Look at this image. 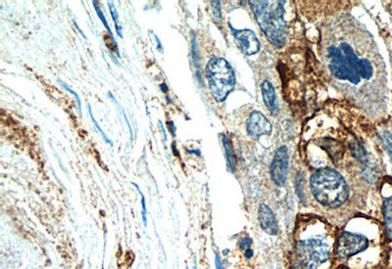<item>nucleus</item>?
Masks as SVG:
<instances>
[{
	"label": "nucleus",
	"mask_w": 392,
	"mask_h": 269,
	"mask_svg": "<svg viewBox=\"0 0 392 269\" xmlns=\"http://www.w3.org/2000/svg\"><path fill=\"white\" fill-rule=\"evenodd\" d=\"M311 191L323 206L337 208L344 204L349 195L347 183L336 170L325 167L313 173L310 179Z\"/></svg>",
	"instance_id": "2"
},
{
	"label": "nucleus",
	"mask_w": 392,
	"mask_h": 269,
	"mask_svg": "<svg viewBox=\"0 0 392 269\" xmlns=\"http://www.w3.org/2000/svg\"><path fill=\"white\" fill-rule=\"evenodd\" d=\"M93 3H94V9H95V11H96V14H97L98 18L100 19V21H101V22H102V24L104 25V27H105L106 30L108 31V33H109V35H110V38H111V39H112V41H113V44H114V45H115V47H116V48L119 50V48H118V46H117L116 40H115V38H114V36H113L112 30H111L110 26H109V24H108V21H107V19H106L105 15H104V13H103V12H102V10L100 9L99 2H98V1H93Z\"/></svg>",
	"instance_id": "14"
},
{
	"label": "nucleus",
	"mask_w": 392,
	"mask_h": 269,
	"mask_svg": "<svg viewBox=\"0 0 392 269\" xmlns=\"http://www.w3.org/2000/svg\"><path fill=\"white\" fill-rule=\"evenodd\" d=\"M152 35H153V37L156 39V41H157V44H158V50L159 51H162V45H161V43H160V40H159V38L154 34V33H152Z\"/></svg>",
	"instance_id": "23"
},
{
	"label": "nucleus",
	"mask_w": 392,
	"mask_h": 269,
	"mask_svg": "<svg viewBox=\"0 0 392 269\" xmlns=\"http://www.w3.org/2000/svg\"><path fill=\"white\" fill-rule=\"evenodd\" d=\"M262 95H263V100L267 106V108L272 112L273 115L278 114L279 112V107H278V101H277V95L275 88L273 84L269 80H264L262 85Z\"/></svg>",
	"instance_id": "11"
},
{
	"label": "nucleus",
	"mask_w": 392,
	"mask_h": 269,
	"mask_svg": "<svg viewBox=\"0 0 392 269\" xmlns=\"http://www.w3.org/2000/svg\"><path fill=\"white\" fill-rule=\"evenodd\" d=\"M368 239L360 234L344 232L337 242V254L341 258L350 257L367 249Z\"/></svg>",
	"instance_id": "6"
},
{
	"label": "nucleus",
	"mask_w": 392,
	"mask_h": 269,
	"mask_svg": "<svg viewBox=\"0 0 392 269\" xmlns=\"http://www.w3.org/2000/svg\"><path fill=\"white\" fill-rule=\"evenodd\" d=\"M222 142H223V146H224L225 151H226V157H227V163H228L229 169L231 171H235V155H234V152H233V146H232L231 140L226 135H223L222 136Z\"/></svg>",
	"instance_id": "13"
},
{
	"label": "nucleus",
	"mask_w": 392,
	"mask_h": 269,
	"mask_svg": "<svg viewBox=\"0 0 392 269\" xmlns=\"http://www.w3.org/2000/svg\"><path fill=\"white\" fill-rule=\"evenodd\" d=\"M134 184V183H133ZM136 187H137V189H138V192L140 193V195H141V206H142V211H141V216H142V221H143V223H144V225L146 226L147 225V209H146V203H145V198H144V195L142 194V192L141 191V189H140V187L137 185V184H134Z\"/></svg>",
	"instance_id": "19"
},
{
	"label": "nucleus",
	"mask_w": 392,
	"mask_h": 269,
	"mask_svg": "<svg viewBox=\"0 0 392 269\" xmlns=\"http://www.w3.org/2000/svg\"><path fill=\"white\" fill-rule=\"evenodd\" d=\"M258 219L260 226L269 235H277L278 223L271 208L265 204L261 205L258 210Z\"/></svg>",
	"instance_id": "10"
},
{
	"label": "nucleus",
	"mask_w": 392,
	"mask_h": 269,
	"mask_svg": "<svg viewBox=\"0 0 392 269\" xmlns=\"http://www.w3.org/2000/svg\"><path fill=\"white\" fill-rule=\"evenodd\" d=\"M383 216L386 235L392 241V197L384 200L383 203Z\"/></svg>",
	"instance_id": "12"
},
{
	"label": "nucleus",
	"mask_w": 392,
	"mask_h": 269,
	"mask_svg": "<svg viewBox=\"0 0 392 269\" xmlns=\"http://www.w3.org/2000/svg\"><path fill=\"white\" fill-rule=\"evenodd\" d=\"M288 172V153L285 146L280 147L275 154L271 165V177L278 186H283Z\"/></svg>",
	"instance_id": "7"
},
{
	"label": "nucleus",
	"mask_w": 392,
	"mask_h": 269,
	"mask_svg": "<svg viewBox=\"0 0 392 269\" xmlns=\"http://www.w3.org/2000/svg\"><path fill=\"white\" fill-rule=\"evenodd\" d=\"M246 128L249 135L253 137H260L262 135H270L272 133V124L267 118L258 111H254L250 114Z\"/></svg>",
	"instance_id": "8"
},
{
	"label": "nucleus",
	"mask_w": 392,
	"mask_h": 269,
	"mask_svg": "<svg viewBox=\"0 0 392 269\" xmlns=\"http://www.w3.org/2000/svg\"><path fill=\"white\" fill-rule=\"evenodd\" d=\"M206 75L214 99L223 102L235 86V72L224 58L214 57L206 66Z\"/></svg>",
	"instance_id": "4"
},
{
	"label": "nucleus",
	"mask_w": 392,
	"mask_h": 269,
	"mask_svg": "<svg viewBox=\"0 0 392 269\" xmlns=\"http://www.w3.org/2000/svg\"><path fill=\"white\" fill-rule=\"evenodd\" d=\"M328 57L329 71L338 79L358 84L362 79H370L373 76L371 62L359 58L349 44L341 43L339 46L329 47Z\"/></svg>",
	"instance_id": "1"
},
{
	"label": "nucleus",
	"mask_w": 392,
	"mask_h": 269,
	"mask_svg": "<svg viewBox=\"0 0 392 269\" xmlns=\"http://www.w3.org/2000/svg\"><path fill=\"white\" fill-rule=\"evenodd\" d=\"M296 255L302 267L317 269L329 259V247L323 239L309 238L297 244Z\"/></svg>",
	"instance_id": "5"
},
{
	"label": "nucleus",
	"mask_w": 392,
	"mask_h": 269,
	"mask_svg": "<svg viewBox=\"0 0 392 269\" xmlns=\"http://www.w3.org/2000/svg\"><path fill=\"white\" fill-rule=\"evenodd\" d=\"M256 20L270 42L278 48L286 42L287 29L283 19L284 1H250Z\"/></svg>",
	"instance_id": "3"
},
{
	"label": "nucleus",
	"mask_w": 392,
	"mask_h": 269,
	"mask_svg": "<svg viewBox=\"0 0 392 269\" xmlns=\"http://www.w3.org/2000/svg\"><path fill=\"white\" fill-rule=\"evenodd\" d=\"M216 267H217V269H224V266H223V264H222V261H221V259H220V256H219V254H216Z\"/></svg>",
	"instance_id": "22"
},
{
	"label": "nucleus",
	"mask_w": 392,
	"mask_h": 269,
	"mask_svg": "<svg viewBox=\"0 0 392 269\" xmlns=\"http://www.w3.org/2000/svg\"><path fill=\"white\" fill-rule=\"evenodd\" d=\"M89 113H90V117H91V119H92V121H93V123L94 124V126L96 127V129H97V131L100 133V135L102 136V138L104 139V141L106 142V143H108V144H110L111 146L113 145V142H112V140H110V138L107 136V134L104 132V130L99 126V124H98V122H97V120H95V118L94 117V114H93V110H92V106L90 105L89 106Z\"/></svg>",
	"instance_id": "16"
},
{
	"label": "nucleus",
	"mask_w": 392,
	"mask_h": 269,
	"mask_svg": "<svg viewBox=\"0 0 392 269\" xmlns=\"http://www.w3.org/2000/svg\"><path fill=\"white\" fill-rule=\"evenodd\" d=\"M381 139L385 149L387 150L388 154L392 158V134L388 131H384L381 135Z\"/></svg>",
	"instance_id": "17"
},
{
	"label": "nucleus",
	"mask_w": 392,
	"mask_h": 269,
	"mask_svg": "<svg viewBox=\"0 0 392 269\" xmlns=\"http://www.w3.org/2000/svg\"><path fill=\"white\" fill-rule=\"evenodd\" d=\"M74 24H75V26H76V28H77V30H78V31H79V32H80V34H81V35H82V36H83V37H84V38H85V35H84V33H83V31H82V30H80V29H79V28H78V25H77V23H76V22H75V21H74Z\"/></svg>",
	"instance_id": "24"
},
{
	"label": "nucleus",
	"mask_w": 392,
	"mask_h": 269,
	"mask_svg": "<svg viewBox=\"0 0 392 269\" xmlns=\"http://www.w3.org/2000/svg\"><path fill=\"white\" fill-rule=\"evenodd\" d=\"M108 6H109L110 13H111V17H112V19H113V21H114V24H115L116 31H117V33H118V35H119L120 37H123V31H122L123 29H122V27H121V25H120V23H119V14H118V11H117V9H116V7H115V5H114L113 2L108 1Z\"/></svg>",
	"instance_id": "15"
},
{
	"label": "nucleus",
	"mask_w": 392,
	"mask_h": 269,
	"mask_svg": "<svg viewBox=\"0 0 392 269\" xmlns=\"http://www.w3.org/2000/svg\"><path fill=\"white\" fill-rule=\"evenodd\" d=\"M58 83L64 88V89H66V90L68 91V92H70V93H72L74 96H75V99H76V101H77V104H78V112H79V114H81V101H80V98H79V96H78V94L75 91V90H73V89L69 86V85H67L66 83H64V82H62L61 80H58Z\"/></svg>",
	"instance_id": "18"
},
{
	"label": "nucleus",
	"mask_w": 392,
	"mask_h": 269,
	"mask_svg": "<svg viewBox=\"0 0 392 269\" xmlns=\"http://www.w3.org/2000/svg\"><path fill=\"white\" fill-rule=\"evenodd\" d=\"M234 30V35L238 42V45L241 51L247 55H255L259 52L261 48V44L259 39L255 35V33L250 30Z\"/></svg>",
	"instance_id": "9"
},
{
	"label": "nucleus",
	"mask_w": 392,
	"mask_h": 269,
	"mask_svg": "<svg viewBox=\"0 0 392 269\" xmlns=\"http://www.w3.org/2000/svg\"><path fill=\"white\" fill-rule=\"evenodd\" d=\"M212 8H213V14L214 17L216 18V20L220 21L222 18V14H221V2L220 1H212L211 2Z\"/></svg>",
	"instance_id": "21"
},
{
	"label": "nucleus",
	"mask_w": 392,
	"mask_h": 269,
	"mask_svg": "<svg viewBox=\"0 0 392 269\" xmlns=\"http://www.w3.org/2000/svg\"><path fill=\"white\" fill-rule=\"evenodd\" d=\"M108 95H109V97L113 100V102L117 105V107H119L120 108V110H121V114L123 115V117H124V119H125V122H126V124H127V127H128V129H129V133H130V138H132V140H133V136H134V134H133V129H132V126H130V124H129V122H128V120H127V118H126V116H125V111H124V108L123 107H121V105L118 103V101L115 99V97L113 96V94L111 93V92H108Z\"/></svg>",
	"instance_id": "20"
}]
</instances>
